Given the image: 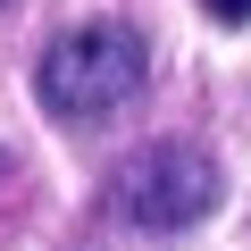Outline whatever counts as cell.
<instances>
[{"label":"cell","instance_id":"obj_1","mask_svg":"<svg viewBox=\"0 0 251 251\" xmlns=\"http://www.w3.org/2000/svg\"><path fill=\"white\" fill-rule=\"evenodd\" d=\"M143 75H151L143 34L117 25V17H92V25H67V34L34 59V100H42L59 126H109L117 109L143 100Z\"/></svg>","mask_w":251,"mask_h":251},{"label":"cell","instance_id":"obj_2","mask_svg":"<svg viewBox=\"0 0 251 251\" xmlns=\"http://www.w3.org/2000/svg\"><path fill=\"white\" fill-rule=\"evenodd\" d=\"M218 209V159L193 143H143L109 176V218L126 234H184Z\"/></svg>","mask_w":251,"mask_h":251},{"label":"cell","instance_id":"obj_3","mask_svg":"<svg viewBox=\"0 0 251 251\" xmlns=\"http://www.w3.org/2000/svg\"><path fill=\"white\" fill-rule=\"evenodd\" d=\"M201 9H209L218 25H251V0H201Z\"/></svg>","mask_w":251,"mask_h":251}]
</instances>
